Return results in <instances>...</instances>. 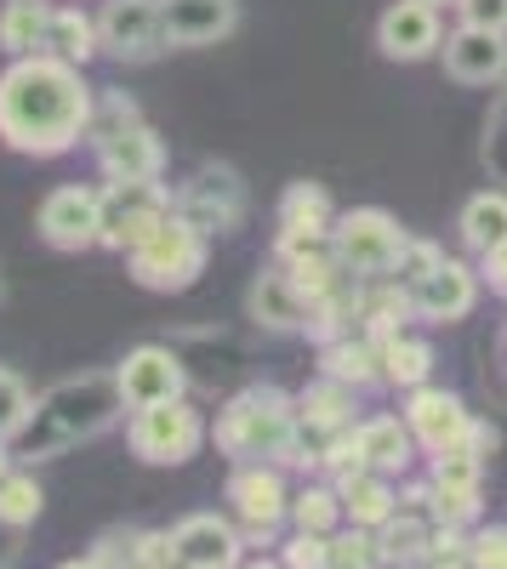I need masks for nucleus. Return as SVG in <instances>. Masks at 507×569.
I'll return each instance as SVG.
<instances>
[{
	"mask_svg": "<svg viewBox=\"0 0 507 569\" xmlns=\"http://www.w3.org/2000/svg\"><path fill=\"white\" fill-rule=\"evenodd\" d=\"M166 217H171V200L160 194L155 182H109L103 188V233H98V246L131 257Z\"/></svg>",
	"mask_w": 507,
	"mask_h": 569,
	"instance_id": "nucleus-8",
	"label": "nucleus"
},
{
	"mask_svg": "<svg viewBox=\"0 0 507 569\" xmlns=\"http://www.w3.org/2000/svg\"><path fill=\"white\" fill-rule=\"evenodd\" d=\"M337 496H342V518H354V530H377V525H388V518L399 512L394 479H382V472H371V467L354 472V479H342Z\"/></svg>",
	"mask_w": 507,
	"mask_h": 569,
	"instance_id": "nucleus-22",
	"label": "nucleus"
},
{
	"mask_svg": "<svg viewBox=\"0 0 507 569\" xmlns=\"http://www.w3.org/2000/svg\"><path fill=\"white\" fill-rule=\"evenodd\" d=\"M405 246H410V233L388 211H377V206L348 211V217L331 222V251H337V262L354 279H394Z\"/></svg>",
	"mask_w": 507,
	"mask_h": 569,
	"instance_id": "nucleus-4",
	"label": "nucleus"
},
{
	"mask_svg": "<svg viewBox=\"0 0 507 569\" xmlns=\"http://www.w3.org/2000/svg\"><path fill=\"white\" fill-rule=\"evenodd\" d=\"M166 46H217L222 34H235L240 0H160Z\"/></svg>",
	"mask_w": 507,
	"mask_h": 569,
	"instance_id": "nucleus-18",
	"label": "nucleus"
},
{
	"mask_svg": "<svg viewBox=\"0 0 507 569\" xmlns=\"http://www.w3.org/2000/svg\"><path fill=\"white\" fill-rule=\"evenodd\" d=\"M405 427H410V439H417L428 456H445V450H456V445L468 439L474 416H468V405H463V399L445 393V388H410Z\"/></svg>",
	"mask_w": 507,
	"mask_h": 569,
	"instance_id": "nucleus-13",
	"label": "nucleus"
},
{
	"mask_svg": "<svg viewBox=\"0 0 507 569\" xmlns=\"http://www.w3.org/2000/svg\"><path fill=\"white\" fill-rule=\"evenodd\" d=\"M246 569H286V563H268V558H251Z\"/></svg>",
	"mask_w": 507,
	"mask_h": 569,
	"instance_id": "nucleus-42",
	"label": "nucleus"
},
{
	"mask_svg": "<svg viewBox=\"0 0 507 569\" xmlns=\"http://www.w3.org/2000/svg\"><path fill=\"white\" fill-rule=\"evenodd\" d=\"M246 308H251V319H257V325H268V330H308V302H302V291L291 284V273H286V268L257 273V279H251Z\"/></svg>",
	"mask_w": 507,
	"mask_h": 569,
	"instance_id": "nucleus-20",
	"label": "nucleus"
},
{
	"mask_svg": "<svg viewBox=\"0 0 507 569\" xmlns=\"http://www.w3.org/2000/svg\"><path fill=\"white\" fill-rule=\"evenodd\" d=\"M18 558V525H7V518H0V569H7Z\"/></svg>",
	"mask_w": 507,
	"mask_h": 569,
	"instance_id": "nucleus-39",
	"label": "nucleus"
},
{
	"mask_svg": "<svg viewBox=\"0 0 507 569\" xmlns=\"http://www.w3.org/2000/svg\"><path fill=\"white\" fill-rule=\"evenodd\" d=\"M382 348V382H394V388H422L428 382V370H434V348L428 342H417V337H382L377 342Z\"/></svg>",
	"mask_w": 507,
	"mask_h": 569,
	"instance_id": "nucleus-28",
	"label": "nucleus"
},
{
	"mask_svg": "<svg viewBox=\"0 0 507 569\" xmlns=\"http://www.w3.org/2000/svg\"><path fill=\"white\" fill-rule=\"evenodd\" d=\"M98 52L120 63H149L166 52V23H160V0H109L98 18Z\"/></svg>",
	"mask_w": 507,
	"mask_h": 569,
	"instance_id": "nucleus-9",
	"label": "nucleus"
},
{
	"mask_svg": "<svg viewBox=\"0 0 507 569\" xmlns=\"http://www.w3.org/2000/svg\"><path fill=\"white\" fill-rule=\"evenodd\" d=\"M291 518H297V530H308V536H331L342 525V496L326 490V485H308L302 496H291Z\"/></svg>",
	"mask_w": 507,
	"mask_h": 569,
	"instance_id": "nucleus-30",
	"label": "nucleus"
},
{
	"mask_svg": "<svg viewBox=\"0 0 507 569\" xmlns=\"http://www.w3.org/2000/svg\"><path fill=\"white\" fill-rule=\"evenodd\" d=\"M29 405H34V393L23 388V376L0 365V445L18 439V427L29 421Z\"/></svg>",
	"mask_w": 507,
	"mask_h": 569,
	"instance_id": "nucleus-32",
	"label": "nucleus"
},
{
	"mask_svg": "<svg viewBox=\"0 0 507 569\" xmlns=\"http://www.w3.org/2000/svg\"><path fill=\"white\" fill-rule=\"evenodd\" d=\"M456 12H463V23H474V29L507 34V0H456Z\"/></svg>",
	"mask_w": 507,
	"mask_h": 569,
	"instance_id": "nucleus-37",
	"label": "nucleus"
},
{
	"mask_svg": "<svg viewBox=\"0 0 507 569\" xmlns=\"http://www.w3.org/2000/svg\"><path fill=\"white\" fill-rule=\"evenodd\" d=\"M428 552H434V518L428 512L399 507L388 525H377V558L382 563L410 569V563H428Z\"/></svg>",
	"mask_w": 507,
	"mask_h": 569,
	"instance_id": "nucleus-21",
	"label": "nucleus"
},
{
	"mask_svg": "<svg viewBox=\"0 0 507 569\" xmlns=\"http://www.w3.org/2000/svg\"><path fill=\"white\" fill-rule=\"evenodd\" d=\"M126 439H131V450L143 456V461H155V467H177V461H189V456L206 445V421H200L195 405L171 399V405L137 410L131 427H126Z\"/></svg>",
	"mask_w": 507,
	"mask_h": 569,
	"instance_id": "nucleus-7",
	"label": "nucleus"
},
{
	"mask_svg": "<svg viewBox=\"0 0 507 569\" xmlns=\"http://www.w3.org/2000/svg\"><path fill=\"white\" fill-rule=\"evenodd\" d=\"M445 69H450V80H463V86L501 80L507 74V34L463 23L456 34H445Z\"/></svg>",
	"mask_w": 507,
	"mask_h": 569,
	"instance_id": "nucleus-19",
	"label": "nucleus"
},
{
	"mask_svg": "<svg viewBox=\"0 0 507 569\" xmlns=\"http://www.w3.org/2000/svg\"><path fill=\"white\" fill-rule=\"evenodd\" d=\"M171 211L189 228H200L206 240L211 233H235L246 222V182H240V171H228V166H200L189 182L177 188Z\"/></svg>",
	"mask_w": 507,
	"mask_h": 569,
	"instance_id": "nucleus-6",
	"label": "nucleus"
},
{
	"mask_svg": "<svg viewBox=\"0 0 507 569\" xmlns=\"http://www.w3.org/2000/svg\"><path fill=\"white\" fill-rule=\"evenodd\" d=\"M463 240H468V251H479V257H490L496 246H507V194H496V188H485V194H474L468 206H463Z\"/></svg>",
	"mask_w": 507,
	"mask_h": 569,
	"instance_id": "nucleus-25",
	"label": "nucleus"
},
{
	"mask_svg": "<svg viewBox=\"0 0 507 569\" xmlns=\"http://www.w3.org/2000/svg\"><path fill=\"white\" fill-rule=\"evenodd\" d=\"M377 52L394 63H422L439 52V12L422 7V0H399V7L382 12L377 23Z\"/></svg>",
	"mask_w": 507,
	"mask_h": 569,
	"instance_id": "nucleus-17",
	"label": "nucleus"
},
{
	"mask_svg": "<svg viewBox=\"0 0 507 569\" xmlns=\"http://www.w3.org/2000/svg\"><path fill=\"white\" fill-rule=\"evenodd\" d=\"M479 456L474 450H463V445H456V450H445V456H434V479L428 485H439V490H479Z\"/></svg>",
	"mask_w": 507,
	"mask_h": 569,
	"instance_id": "nucleus-33",
	"label": "nucleus"
},
{
	"mask_svg": "<svg viewBox=\"0 0 507 569\" xmlns=\"http://www.w3.org/2000/svg\"><path fill=\"white\" fill-rule=\"evenodd\" d=\"M40 52H52L63 63H86V58H98V23H91L80 7H58L52 18H46V46Z\"/></svg>",
	"mask_w": 507,
	"mask_h": 569,
	"instance_id": "nucleus-24",
	"label": "nucleus"
},
{
	"mask_svg": "<svg viewBox=\"0 0 507 569\" xmlns=\"http://www.w3.org/2000/svg\"><path fill=\"white\" fill-rule=\"evenodd\" d=\"M120 399H126V410H149V405H171V399H182V365H177V353L171 348H131L126 359H120Z\"/></svg>",
	"mask_w": 507,
	"mask_h": 569,
	"instance_id": "nucleus-14",
	"label": "nucleus"
},
{
	"mask_svg": "<svg viewBox=\"0 0 507 569\" xmlns=\"http://www.w3.org/2000/svg\"><path fill=\"white\" fill-rule=\"evenodd\" d=\"M468 569H507V530H479L468 541Z\"/></svg>",
	"mask_w": 507,
	"mask_h": 569,
	"instance_id": "nucleus-36",
	"label": "nucleus"
},
{
	"mask_svg": "<svg viewBox=\"0 0 507 569\" xmlns=\"http://www.w3.org/2000/svg\"><path fill=\"white\" fill-rule=\"evenodd\" d=\"M98 233H103V194L98 188H52V194L40 200V240L52 246V251H86V246H98Z\"/></svg>",
	"mask_w": 507,
	"mask_h": 569,
	"instance_id": "nucleus-11",
	"label": "nucleus"
},
{
	"mask_svg": "<svg viewBox=\"0 0 507 569\" xmlns=\"http://www.w3.org/2000/svg\"><path fill=\"white\" fill-rule=\"evenodd\" d=\"M217 450H228L240 467L246 461H297V439H302V416L297 399L280 388H251L240 399H228V410L211 427Z\"/></svg>",
	"mask_w": 507,
	"mask_h": 569,
	"instance_id": "nucleus-3",
	"label": "nucleus"
},
{
	"mask_svg": "<svg viewBox=\"0 0 507 569\" xmlns=\"http://www.w3.org/2000/svg\"><path fill=\"white\" fill-rule=\"evenodd\" d=\"M228 501H235L240 525H246L251 536H268V530L291 512V496H286L280 467H268V461H246L235 479H228Z\"/></svg>",
	"mask_w": 507,
	"mask_h": 569,
	"instance_id": "nucleus-15",
	"label": "nucleus"
},
{
	"mask_svg": "<svg viewBox=\"0 0 507 569\" xmlns=\"http://www.w3.org/2000/svg\"><path fill=\"white\" fill-rule=\"evenodd\" d=\"M326 569H382V558H377V541L365 536V530H348V536H337V541H331V552H326Z\"/></svg>",
	"mask_w": 507,
	"mask_h": 569,
	"instance_id": "nucleus-34",
	"label": "nucleus"
},
{
	"mask_svg": "<svg viewBox=\"0 0 507 569\" xmlns=\"http://www.w3.org/2000/svg\"><path fill=\"white\" fill-rule=\"evenodd\" d=\"M126 410L120 399V376L115 370H86V376H69V382L34 393L29 405V421L18 427L12 439V456L18 461H52L86 439H98L103 427H115V416Z\"/></svg>",
	"mask_w": 507,
	"mask_h": 569,
	"instance_id": "nucleus-2",
	"label": "nucleus"
},
{
	"mask_svg": "<svg viewBox=\"0 0 507 569\" xmlns=\"http://www.w3.org/2000/svg\"><path fill=\"white\" fill-rule=\"evenodd\" d=\"M58 569H103L98 558H69V563H58Z\"/></svg>",
	"mask_w": 507,
	"mask_h": 569,
	"instance_id": "nucleus-41",
	"label": "nucleus"
},
{
	"mask_svg": "<svg viewBox=\"0 0 507 569\" xmlns=\"http://www.w3.org/2000/svg\"><path fill=\"white\" fill-rule=\"evenodd\" d=\"M326 552H331V536L297 530V536L286 541V569H326Z\"/></svg>",
	"mask_w": 507,
	"mask_h": 569,
	"instance_id": "nucleus-35",
	"label": "nucleus"
},
{
	"mask_svg": "<svg viewBox=\"0 0 507 569\" xmlns=\"http://www.w3.org/2000/svg\"><path fill=\"white\" fill-rule=\"evenodd\" d=\"M337 211H331V194L319 182H291L286 200H280V228H297V233H331Z\"/></svg>",
	"mask_w": 507,
	"mask_h": 569,
	"instance_id": "nucleus-29",
	"label": "nucleus"
},
{
	"mask_svg": "<svg viewBox=\"0 0 507 569\" xmlns=\"http://www.w3.org/2000/svg\"><path fill=\"white\" fill-rule=\"evenodd\" d=\"M91 149H98V171L109 182H155L166 171V149L143 120H126L103 137H91Z\"/></svg>",
	"mask_w": 507,
	"mask_h": 569,
	"instance_id": "nucleus-12",
	"label": "nucleus"
},
{
	"mask_svg": "<svg viewBox=\"0 0 507 569\" xmlns=\"http://www.w3.org/2000/svg\"><path fill=\"white\" fill-rule=\"evenodd\" d=\"M405 291V308L410 313H422L434 325H450V319H468L474 302H479V273L468 262H456V257H439L428 273H417L410 284H399Z\"/></svg>",
	"mask_w": 507,
	"mask_h": 569,
	"instance_id": "nucleus-10",
	"label": "nucleus"
},
{
	"mask_svg": "<svg viewBox=\"0 0 507 569\" xmlns=\"http://www.w3.org/2000/svg\"><path fill=\"white\" fill-rule=\"evenodd\" d=\"M326 376L342 388H371V382H382V348L337 337V342H326Z\"/></svg>",
	"mask_w": 507,
	"mask_h": 569,
	"instance_id": "nucleus-26",
	"label": "nucleus"
},
{
	"mask_svg": "<svg viewBox=\"0 0 507 569\" xmlns=\"http://www.w3.org/2000/svg\"><path fill=\"white\" fill-rule=\"evenodd\" d=\"M354 439H359V456L371 472H382V479H399V472L410 467V427H399V416H371V421H359L354 427Z\"/></svg>",
	"mask_w": 507,
	"mask_h": 569,
	"instance_id": "nucleus-23",
	"label": "nucleus"
},
{
	"mask_svg": "<svg viewBox=\"0 0 507 569\" xmlns=\"http://www.w3.org/2000/svg\"><path fill=\"white\" fill-rule=\"evenodd\" d=\"M7 472H12V445H0V485H7Z\"/></svg>",
	"mask_w": 507,
	"mask_h": 569,
	"instance_id": "nucleus-40",
	"label": "nucleus"
},
{
	"mask_svg": "<svg viewBox=\"0 0 507 569\" xmlns=\"http://www.w3.org/2000/svg\"><path fill=\"white\" fill-rule=\"evenodd\" d=\"M91 86L74 63L34 52L0 74V137L18 154H69L91 126Z\"/></svg>",
	"mask_w": 507,
	"mask_h": 569,
	"instance_id": "nucleus-1",
	"label": "nucleus"
},
{
	"mask_svg": "<svg viewBox=\"0 0 507 569\" xmlns=\"http://www.w3.org/2000/svg\"><path fill=\"white\" fill-rule=\"evenodd\" d=\"M200 273H206V233L189 228L177 211L131 251V279L149 284V291H189Z\"/></svg>",
	"mask_w": 507,
	"mask_h": 569,
	"instance_id": "nucleus-5",
	"label": "nucleus"
},
{
	"mask_svg": "<svg viewBox=\"0 0 507 569\" xmlns=\"http://www.w3.org/2000/svg\"><path fill=\"white\" fill-rule=\"evenodd\" d=\"M422 7H434V12H439V7H445V0H422Z\"/></svg>",
	"mask_w": 507,
	"mask_h": 569,
	"instance_id": "nucleus-43",
	"label": "nucleus"
},
{
	"mask_svg": "<svg viewBox=\"0 0 507 569\" xmlns=\"http://www.w3.org/2000/svg\"><path fill=\"white\" fill-rule=\"evenodd\" d=\"M40 507H46V490L34 485V472H7V485H0V518L23 530L40 518Z\"/></svg>",
	"mask_w": 507,
	"mask_h": 569,
	"instance_id": "nucleus-31",
	"label": "nucleus"
},
{
	"mask_svg": "<svg viewBox=\"0 0 507 569\" xmlns=\"http://www.w3.org/2000/svg\"><path fill=\"white\" fill-rule=\"evenodd\" d=\"M46 12L40 0H7L0 7V46H7L12 58H34L40 46H46Z\"/></svg>",
	"mask_w": 507,
	"mask_h": 569,
	"instance_id": "nucleus-27",
	"label": "nucleus"
},
{
	"mask_svg": "<svg viewBox=\"0 0 507 569\" xmlns=\"http://www.w3.org/2000/svg\"><path fill=\"white\" fill-rule=\"evenodd\" d=\"M171 558H177V569H235L240 563V536H235L228 518L195 512L171 530Z\"/></svg>",
	"mask_w": 507,
	"mask_h": 569,
	"instance_id": "nucleus-16",
	"label": "nucleus"
},
{
	"mask_svg": "<svg viewBox=\"0 0 507 569\" xmlns=\"http://www.w3.org/2000/svg\"><path fill=\"white\" fill-rule=\"evenodd\" d=\"M485 284L496 297H507V246H496L490 257H485Z\"/></svg>",
	"mask_w": 507,
	"mask_h": 569,
	"instance_id": "nucleus-38",
	"label": "nucleus"
}]
</instances>
